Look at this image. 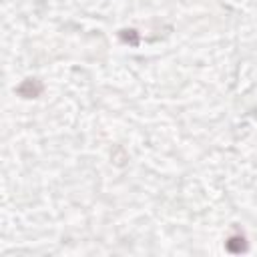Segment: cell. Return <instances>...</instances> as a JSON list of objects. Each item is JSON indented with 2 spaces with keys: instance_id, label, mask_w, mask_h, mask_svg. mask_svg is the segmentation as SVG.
Returning <instances> with one entry per match:
<instances>
[{
  "instance_id": "1",
  "label": "cell",
  "mask_w": 257,
  "mask_h": 257,
  "mask_svg": "<svg viewBox=\"0 0 257 257\" xmlns=\"http://www.w3.org/2000/svg\"><path fill=\"white\" fill-rule=\"evenodd\" d=\"M42 92V84L36 78H26L20 86H18V94L22 98H36Z\"/></svg>"
},
{
  "instance_id": "2",
  "label": "cell",
  "mask_w": 257,
  "mask_h": 257,
  "mask_svg": "<svg viewBox=\"0 0 257 257\" xmlns=\"http://www.w3.org/2000/svg\"><path fill=\"white\" fill-rule=\"evenodd\" d=\"M225 247H227V251L229 253H243V251H247V239L243 237V235H231L227 241H225Z\"/></svg>"
},
{
  "instance_id": "3",
  "label": "cell",
  "mask_w": 257,
  "mask_h": 257,
  "mask_svg": "<svg viewBox=\"0 0 257 257\" xmlns=\"http://www.w3.org/2000/svg\"><path fill=\"white\" fill-rule=\"evenodd\" d=\"M122 40L124 42H131V44H137L139 42V38H137V34H135V30H131V34H126V30H122Z\"/></svg>"
}]
</instances>
